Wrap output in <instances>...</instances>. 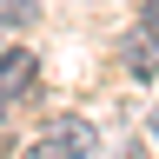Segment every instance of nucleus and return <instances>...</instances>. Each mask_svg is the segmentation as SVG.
<instances>
[{"instance_id":"obj_5","label":"nucleus","mask_w":159,"mask_h":159,"mask_svg":"<svg viewBox=\"0 0 159 159\" xmlns=\"http://www.w3.org/2000/svg\"><path fill=\"white\" fill-rule=\"evenodd\" d=\"M146 27H152V33H159V0H146Z\"/></svg>"},{"instance_id":"obj_4","label":"nucleus","mask_w":159,"mask_h":159,"mask_svg":"<svg viewBox=\"0 0 159 159\" xmlns=\"http://www.w3.org/2000/svg\"><path fill=\"white\" fill-rule=\"evenodd\" d=\"M20 159H66V152H60V146H53V139H40V146H27V152H20Z\"/></svg>"},{"instance_id":"obj_1","label":"nucleus","mask_w":159,"mask_h":159,"mask_svg":"<svg viewBox=\"0 0 159 159\" xmlns=\"http://www.w3.org/2000/svg\"><path fill=\"white\" fill-rule=\"evenodd\" d=\"M33 53L27 47H0V99H20V93H27L33 86Z\"/></svg>"},{"instance_id":"obj_2","label":"nucleus","mask_w":159,"mask_h":159,"mask_svg":"<svg viewBox=\"0 0 159 159\" xmlns=\"http://www.w3.org/2000/svg\"><path fill=\"white\" fill-rule=\"evenodd\" d=\"M47 139H53V146L66 152V159H86V152L99 146V133L86 126V119H53V126H47Z\"/></svg>"},{"instance_id":"obj_3","label":"nucleus","mask_w":159,"mask_h":159,"mask_svg":"<svg viewBox=\"0 0 159 159\" xmlns=\"http://www.w3.org/2000/svg\"><path fill=\"white\" fill-rule=\"evenodd\" d=\"M126 66H133L139 80H152V73H159V33H152V27H139V33L126 40Z\"/></svg>"},{"instance_id":"obj_6","label":"nucleus","mask_w":159,"mask_h":159,"mask_svg":"<svg viewBox=\"0 0 159 159\" xmlns=\"http://www.w3.org/2000/svg\"><path fill=\"white\" fill-rule=\"evenodd\" d=\"M152 139H159V106H152Z\"/></svg>"},{"instance_id":"obj_7","label":"nucleus","mask_w":159,"mask_h":159,"mask_svg":"<svg viewBox=\"0 0 159 159\" xmlns=\"http://www.w3.org/2000/svg\"><path fill=\"white\" fill-rule=\"evenodd\" d=\"M0 106H7V99H0Z\"/></svg>"}]
</instances>
